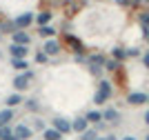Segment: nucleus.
I'll list each match as a JSON object with an SVG mask.
<instances>
[{
  "label": "nucleus",
  "instance_id": "f03ea898",
  "mask_svg": "<svg viewBox=\"0 0 149 140\" xmlns=\"http://www.w3.org/2000/svg\"><path fill=\"white\" fill-rule=\"evenodd\" d=\"M31 80H33V73H31V71H25V73H20V76H16V80H13L16 91H25V89H29Z\"/></svg>",
  "mask_w": 149,
  "mask_h": 140
},
{
  "label": "nucleus",
  "instance_id": "f257e3e1",
  "mask_svg": "<svg viewBox=\"0 0 149 140\" xmlns=\"http://www.w3.org/2000/svg\"><path fill=\"white\" fill-rule=\"evenodd\" d=\"M109 98H111V85H109L107 80H102V82L98 85L96 96H93V102H96V104H105Z\"/></svg>",
  "mask_w": 149,
  "mask_h": 140
},
{
  "label": "nucleus",
  "instance_id": "20e7f679",
  "mask_svg": "<svg viewBox=\"0 0 149 140\" xmlns=\"http://www.w3.org/2000/svg\"><path fill=\"white\" fill-rule=\"evenodd\" d=\"M31 127H27V125H16L13 127V138H18V140H29L31 138Z\"/></svg>",
  "mask_w": 149,
  "mask_h": 140
},
{
  "label": "nucleus",
  "instance_id": "f3484780",
  "mask_svg": "<svg viewBox=\"0 0 149 140\" xmlns=\"http://www.w3.org/2000/svg\"><path fill=\"white\" fill-rule=\"evenodd\" d=\"M40 36H45V38H51L54 33H56V29L54 27H49V24H45V27H40V31H38Z\"/></svg>",
  "mask_w": 149,
  "mask_h": 140
},
{
  "label": "nucleus",
  "instance_id": "c756f323",
  "mask_svg": "<svg viewBox=\"0 0 149 140\" xmlns=\"http://www.w3.org/2000/svg\"><path fill=\"white\" fill-rule=\"evenodd\" d=\"M145 36H147V42H149V31H147V33H145Z\"/></svg>",
  "mask_w": 149,
  "mask_h": 140
},
{
  "label": "nucleus",
  "instance_id": "bb28decb",
  "mask_svg": "<svg viewBox=\"0 0 149 140\" xmlns=\"http://www.w3.org/2000/svg\"><path fill=\"white\" fill-rule=\"evenodd\" d=\"M145 122H147V125H149V111H147V114H145Z\"/></svg>",
  "mask_w": 149,
  "mask_h": 140
},
{
  "label": "nucleus",
  "instance_id": "4be33fe9",
  "mask_svg": "<svg viewBox=\"0 0 149 140\" xmlns=\"http://www.w3.org/2000/svg\"><path fill=\"white\" fill-rule=\"evenodd\" d=\"M113 56H116L118 60H123V58H127V51H123V49H113Z\"/></svg>",
  "mask_w": 149,
  "mask_h": 140
},
{
  "label": "nucleus",
  "instance_id": "9b49d317",
  "mask_svg": "<svg viewBox=\"0 0 149 140\" xmlns=\"http://www.w3.org/2000/svg\"><path fill=\"white\" fill-rule=\"evenodd\" d=\"M42 138L45 140H62V134H58L54 127H49V129H45V131H42Z\"/></svg>",
  "mask_w": 149,
  "mask_h": 140
},
{
  "label": "nucleus",
  "instance_id": "393cba45",
  "mask_svg": "<svg viewBox=\"0 0 149 140\" xmlns=\"http://www.w3.org/2000/svg\"><path fill=\"white\" fill-rule=\"evenodd\" d=\"M143 60H145V67H149V54H147V56H145Z\"/></svg>",
  "mask_w": 149,
  "mask_h": 140
},
{
  "label": "nucleus",
  "instance_id": "72a5a7b5",
  "mask_svg": "<svg viewBox=\"0 0 149 140\" xmlns=\"http://www.w3.org/2000/svg\"><path fill=\"white\" fill-rule=\"evenodd\" d=\"M145 140H149V136H147V138H145Z\"/></svg>",
  "mask_w": 149,
  "mask_h": 140
},
{
  "label": "nucleus",
  "instance_id": "7c9ffc66",
  "mask_svg": "<svg viewBox=\"0 0 149 140\" xmlns=\"http://www.w3.org/2000/svg\"><path fill=\"white\" fill-rule=\"evenodd\" d=\"M7 140H18V138H13V136H11V138H7Z\"/></svg>",
  "mask_w": 149,
  "mask_h": 140
},
{
  "label": "nucleus",
  "instance_id": "ddd939ff",
  "mask_svg": "<svg viewBox=\"0 0 149 140\" xmlns=\"http://www.w3.org/2000/svg\"><path fill=\"white\" fill-rule=\"evenodd\" d=\"M51 16H54L51 11H42V13H38V16H36V22L40 24V27H45V24H49Z\"/></svg>",
  "mask_w": 149,
  "mask_h": 140
},
{
  "label": "nucleus",
  "instance_id": "7ed1b4c3",
  "mask_svg": "<svg viewBox=\"0 0 149 140\" xmlns=\"http://www.w3.org/2000/svg\"><path fill=\"white\" fill-rule=\"evenodd\" d=\"M51 127L56 129L58 134H69V131H71V122L69 120H65V118H54V120H51Z\"/></svg>",
  "mask_w": 149,
  "mask_h": 140
},
{
  "label": "nucleus",
  "instance_id": "5701e85b",
  "mask_svg": "<svg viewBox=\"0 0 149 140\" xmlns=\"http://www.w3.org/2000/svg\"><path fill=\"white\" fill-rule=\"evenodd\" d=\"M33 129H36V131H45V125H42V120H33Z\"/></svg>",
  "mask_w": 149,
  "mask_h": 140
},
{
  "label": "nucleus",
  "instance_id": "39448f33",
  "mask_svg": "<svg viewBox=\"0 0 149 140\" xmlns=\"http://www.w3.org/2000/svg\"><path fill=\"white\" fill-rule=\"evenodd\" d=\"M33 18H36V16H33V13L31 11H25V13H20L18 18H16V27H18V29H25V27H29L31 22H33Z\"/></svg>",
  "mask_w": 149,
  "mask_h": 140
},
{
  "label": "nucleus",
  "instance_id": "cd10ccee",
  "mask_svg": "<svg viewBox=\"0 0 149 140\" xmlns=\"http://www.w3.org/2000/svg\"><path fill=\"white\" fill-rule=\"evenodd\" d=\"M118 2H120V5H127V2H129V0H118Z\"/></svg>",
  "mask_w": 149,
  "mask_h": 140
},
{
  "label": "nucleus",
  "instance_id": "dca6fc26",
  "mask_svg": "<svg viewBox=\"0 0 149 140\" xmlns=\"http://www.w3.org/2000/svg\"><path fill=\"white\" fill-rule=\"evenodd\" d=\"M20 102H22V96H20V93H13V96L7 98V104H9V109H11V107H16V104H20Z\"/></svg>",
  "mask_w": 149,
  "mask_h": 140
},
{
  "label": "nucleus",
  "instance_id": "f704fd0d",
  "mask_svg": "<svg viewBox=\"0 0 149 140\" xmlns=\"http://www.w3.org/2000/svg\"><path fill=\"white\" fill-rule=\"evenodd\" d=\"M147 2H149V0H147Z\"/></svg>",
  "mask_w": 149,
  "mask_h": 140
},
{
  "label": "nucleus",
  "instance_id": "aec40b11",
  "mask_svg": "<svg viewBox=\"0 0 149 140\" xmlns=\"http://www.w3.org/2000/svg\"><path fill=\"white\" fill-rule=\"evenodd\" d=\"M27 109H29V111H38V109H40V104H38L36 100H27Z\"/></svg>",
  "mask_w": 149,
  "mask_h": 140
},
{
  "label": "nucleus",
  "instance_id": "9d476101",
  "mask_svg": "<svg viewBox=\"0 0 149 140\" xmlns=\"http://www.w3.org/2000/svg\"><path fill=\"white\" fill-rule=\"evenodd\" d=\"M13 45H22V47H27V45H29V36H27L25 31H13Z\"/></svg>",
  "mask_w": 149,
  "mask_h": 140
},
{
  "label": "nucleus",
  "instance_id": "412c9836",
  "mask_svg": "<svg viewBox=\"0 0 149 140\" xmlns=\"http://www.w3.org/2000/svg\"><path fill=\"white\" fill-rule=\"evenodd\" d=\"M140 24L149 31V13H143V16H140Z\"/></svg>",
  "mask_w": 149,
  "mask_h": 140
},
{
  "label": "nucleus",
  "instance_id": "423d86ee",
  "mask_svg": "<svg viewBox=\"0 0 149 140\" xmlns=\"http://www.w3.org/2000/svg\"><path fill=\"white\" fill-rule=\"evenodd\" d=\"M127 102H129V104H143V102H147V93L134 91V93H129V96H127Z\"/></svg>",
  "mask_w": 149,
  "mask_h": 140
},
{
  "label": "nucleus",
  "instance_id": "1a4fd4ad",
  "mask_svg": "<svg viewBox=\"0 0 149 140\" xmlns=\"http://www.w3.org/2000/svg\"><path fill=\"white\" fill-rule=\"evenodd\" d=\"M11 56L13 58H18V60H25V56H27V47H22V45H11Z\"/></svg>",
  "mask_w": 149,
  "mask_h": 140
},
{
  "label": "nucleus",
  "instance_id": "b1692460",
  "mask_svg": "<svg viewBox=\"0 0 149 140\" xmlns=\"http://www.w3.org/2000/svg\"><path fill=\"white\" fill-rule=\"evenodd\" d=\"M105 67L109 69V71H113V69H118V62H116V60H109V62H105Z\"/></svg>",
  "mask_w": 149,
  "mask_h": 140
},
{
  "label": "nucleus",
  "instance_id": "473e14b6",
  "mask_svg": "<svg viewBox=\"0 0 149 140\" xmlns=\"http://www.w3.org/2000/svg\"><path fill=\"white\" fill-rule=\"evenodd\" d=\"M147 102H149V96H147Z\"/></svg>",
  "mask_w": 149,
  "mask_h": 140
},
{
  "label": "nucleus",
  "instance_id": "2f4dec72",
  "mask_svg": "<svg viewBox=\"0 0 149 140\" xmlns=\"http://www.w3.org/2000/svg\"><path fill=\"white\" fill-rule=\"evenodd\" d=\"M96 140H107V138H96Z\"/></svg>",
  "mask_w": 149,
  "mask_h": 140
},
{
  "label": "nucleus",
  "instance_id": "4468645a",
  "mask_svg": "<svg viewBox=\"0 0 149 140\" xmlns=\"http://www.w3.org/2000/svg\"><path fill=\"white\" fill-rule=\"evenodd\" d=\"M13 118V111L11 109H2L0 111V127H5V125H9V120Z\"/></svg>",
  "mask_w": 149,
  "mask_h": 140
},
{
  "label": "nucleus",
  "instance_id": "c85d7f7f",
  "mask_svg": "<svg viewBox=\"0 0 149 140\" xmlns=\"http://www.w3.org/2000/svg\"><path fill=\"white\" fill-rule=\"evenodd\" d=\"M107 140H116V136H107Z\"/></svg>",
  "mask_w": 149,
  "mask_h": 140
},
{
  "label": "nucleus",
  "instance_id": "2eb2a0df",
  "mask_svg": "<svg viewBox=\"0 0 149 140\" xmlns=\"http://www.w3.org/2000/svg\"><path fill=\"white\" fill-rule=\"evenodd\" d=\"M85 120L87 122H100L102 120V114H100V111H89L87 116H85Z\"/></svg>",
  "mask_w": 149,
  "mask_h": 140
},
{
  "label": "nucleus",
  "instance_id": "6e6552de",
  "mask_svg": "<svg viewBox=\"0 0 149 140\" xmlns=\"http://www.w3.org/2000/svg\"><path fill=\"white\" fill-rule=\"evenodd\" d=\"M89 122L85 120V118H76L74 122H71V131H78V134H82V131H87Z\"/></svg>",
  "mask_w": 149,
  "mask_h": 140
},
{
  "label": "nucleus",
  "instance_id": "f8f14e48",
  "mask_svg": "<svg viewBox=\"0 0 149 140\" xmlns=\"http://www.w3.org/2000/svg\"><path fill=\"white\" fill-rule=\"evenodd\" d=\"M118 118H120V114L116 109H107V111H102V120H107V122H118Z\"/></svg>",
  "mask_w": 149,
  "mask_h": 140
},
{
  "label": "nucleus",
  "instance_id": "a211bd4d",
  "mask_svg": "<svg viewBox=\"0 0 149 140\" xmlns=\"http://www.w3.org/2000/svg\"><path fill=\"white\" fill-rule=\"evenodd\" d=\"M98 134H96V129H87V131H82L80 134V140H96Z\"/></svg>",
  "mask_w": 149,
  "mask_h": 140
},
{
  "label": "nucleus",
  "instance_id": "a878e982",
  "mask_svg": "<svg viewBox=\"0 0 149 140\" xmlns=\"http://www.w3.org/2000/svg\"><path fill=\"white\" fill-rule=\"evenodd\" d=\"M123 140H136V138H134V136H125Z\"/></svg>",
  "mask_w": 149,
  "mask_h": 140
},
{
  "label": "nucleus",
  "instance_id": "0eeeda50",
  "mask_svg": "<svg viewBox=\"0 0 149 140\" xmlns=\"http://www.w3.org/2000/svg\"><path fill=\"white\" fill-rule=\"evenodd\" d=\"M45 51H42V54L45 56H56L58 54V51H60V45H58L56 42V40H47V42H45Z\"/></svg>",
  "mask_w": 149,
  "mask_h": 140
},
{
  "label": "nucleus",
  "instance_id": "6ab92c4d",
  "mask_svg": "<svg viewBox=\"0 0 149 140\" xmlns=\"http://www.w3.org/2000/svg\"><path fill=\"white\" fill-rule=\"evenodd\" d=\"M11 65H13V69H18V71H25V69H27V62L25 60H18V58H13Z\"/></svg>",
  "mask_w": 149,
  "mask_h": 140
}]
</instances>
